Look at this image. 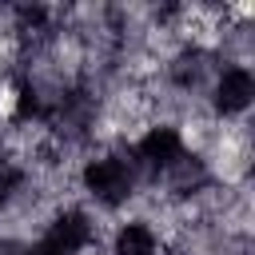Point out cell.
<instances>
[{
    "label": "cell",
    "mask_w": 255,
    "mask_h": 255,
    "mask_svg": "<svg viewBox=\"0 0 255 255\" xmlns=\"http://www.w3.org/2000/svg\"><path fill=\"white\" fill-rule=\"evenodd\" d=\"M112 255H163V235L143 219H124L112 231Z\"/></svg>",
    "instance_id": "3"
},
{
    "label": "cell",
    "mask_w": 255,
    "mask_h": 255,
    "mask_svg": "<svg viewBox=\"0 0 255 255\" xmlns=\"http://www.w3.org/2000/svg\"><path fill=\"white\" fill-rule=\"evenodd\" d=\"M76 183H80V191H84L96 207L116 211V207H128V203L135 199V191H139L143 179H139V171H135V163H131L128 151L104 147V151L88 155V159L76 167Z\"/></svg>",
    "instance_id": "1"
},
{
    "label": "cell",
    "mask_w": 255,
    "mask_h": 255,
    "mask_svg": "<svg viewBox=\"0 0 255 255\" xmlns=\"http://www.w3.org/2000/svg\"><path fill=\"white\" fill-rule=\"evenodd\" d=\"M251 96H255V76L247 64L239 60H223L211 88H207V112L215 120H243L247 108H251Z\"/></svg>",
    "instance_id": "2"
}]
</instances>
